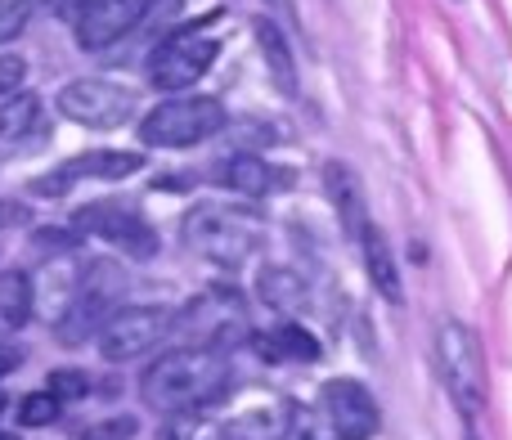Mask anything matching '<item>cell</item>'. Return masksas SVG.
I'll use <instances>...</instances> for the list:
<instances>
[{
    "instance_id": "1f68e13d",
    "label": "cell",
    "mask_w": 512,
    "mask_h": 440,
    "mask_svg": "<svg viewBox=\"0 0 512 440\" xmlns=\"http://www.w3.org/2000/svg\"><path fill=\"white\" fill-rule=\"evenodd\" d=\"M0 440H18V436H0Z\"/></svg>"
},
{
    "instance_id": "f546056e",
    "label": "cell",
    "mask_w": 512,
    "mask_h": 440,
    "mask_svg": "<svg viewBox=\"0 0 512 440\" xmlns=\"http://www.w3.org/2000/svg\"><path fill=\"white\" fill-rule=\"evenodd\" d=\"M5 409H9V400H5V391H0V418H5Z\"/></svg>"
},
{
    "instance_id": "3957f363",
    "label": "cell",
    "mask_w": 512,
    "mask_h": 440,
    "mask_svg": "<svg viewBox=\"0 0 512 440\" xmlns=\"http://www.w3.org/2000/svg\"><path fill=\"white\" fill-rule=\"evenodd\" d=\"M436 373H441L445 391L454 396V405L463 409V418L486 409V351H481L477 333L463 319H441L432 337Z\"/></svg>"
},
{
    "instance_id": "7a4b0ae2",
    "label": "cell",
    "mask_w": 512,
    "mask_h": 440,
    "mask_svg": "<svg viewBox=\"0 0 512 440\" xmlns=\"http://www.w3.org/2000/svg\"><path fill=\"white\" fill-rule=\"evenodd\" d=\"M185 243L194 247L203 261L239 270L252 261L265 243V220L234 203H198L185 212Z\"/></svg>"
},
{
    "instance_id": "44dd1931",
    "label": "cell",
    "mask_w": 512,
    "mask_h": 440,
    "mask_svg": "<svg viewBox=\"0 0 512 440\" xmlns=\"http://www.w3.org/2000/svg\"><path fill=\"white\" fill-rule=\"evenodd\" d=\"M36 117H41V99L27 95V90H14V95L0 99V140L14 144L23 135H32Z\"/></svg>"
},
{
    "instance_id": "9c48e42d",
    "label": "cell",
    "mask_w": 512,
    "mask_h": 440,
    "mask_svg": "<svg viewBox=\"0 0 512 440\" xmlns=\"http://www.w3.org/2000/svg\"><path fill=\"white\" fill-rule=\"evenodd\" d=\"M149 14L153 0H86L77 23H72V36H77L81 50L99 54L108 45H117L122 36H131Z\"/></svg>"
},
{
    "instance_id": "7402d4cb",
    "label": "cell",
    "mask_w": 512,
    "mask_h": 440,
    "mask_svg": "<svg viewBox=\"0 0 512 440\" xmlns=\"http://www.w3.org/2000/svg\"><path fill=\"white\" fill-rule=\"evenodd\" d=\"M162 440H230V427L207 414H171L162 427Z\"/></svg>"
},
{
    "instance_id": "484cf974",
    "label": "cell",
    "mask_w": 512,
    "mask_h": 440,
    "mask_svg": "<svg viewBox=\"0 0 512 440\" xmlns=\"http://www.w3.org/2000/svg\"><path fill=\"white\" fill-rule=\"evenodd\" d=\"M27 81V59H18V54H0V99L14 95V90H23Z\"/></svg>"
},
{
    "instance_id": "4fadbf2b",
    "label": "cell",
    "mask_w": 512,
    "mask_h": 440,
    "mask_svg": "<svg viewBox=\"0 0 512 440\" xmlns=\"http://www.w3.org/2000/svg\"><path fill=\"white\" fill-rule=\"evenodd\" d=\"M225 427H230V440H288L297 427V409L292 400L265 391V396H252Z\"/></svg>"
},
{
    "instance_id": "ac0fdd59",
    "label": "cell",
    "mask_w": 512,
    "mask_h": 440,
    "mask_svg": "<svg viewBox=\"0 0 512 440\" xmlns=\"http://www.w3.org/2000/svg\"><path fill=\"white\" fill-rule=\"evenodd\" d=\"M256 355L270 364H310L319 360V342L301 324H279L274 333L256 337Z\"/></svg>"
},
{
    "instance_id": "9a60e30c",
    "label": "cell",
    "mask_w": 512,
    "mask_h": 440,
    "mask_svg": "<svg viewBox=\"0 0 512 440\" xmlns=\"http://www.w3.org/2000/svg\"><path fill=\"white\" fill-rule=\"evenodd\" d=\"M360 252H364V270H369L373 292H378L382 301H391V306H400V297H405V283H400V265H396V256H391L387 234H382L373 220L364 225V234H360Z\"/></svg>"
},
{
    "instance_id": "ba28073f",
    "label": "cell",
    "mask_w": 512,
    "mask_h": 440,
    "mask_svg": "<svg viewBox=\"0 0 512 440\" xmlns=\"http://www.w3.org/2000/svg\"><path fill=\"white\" fill-rule=\"evenodd\" d=\"M319 418L333 440H369L382 423L373 391L355 378H333L319 387Z\"/></svg>"
},
{
    "instance_id": "603a6c76",
    "label": "cell",
    "mask_w": 512,
    "mask_h": 440,
    "mask_svg": "<svg viewBox=\"0 0 512 440\" xmlns=\"http://www.w3.org/2000/svg\"><path fill=\"white\" fill-rule=\"evenodd\" d=\"M63 400H54L50 391H36V396H23V405H18V423L23 427H50L54 418H59Z\"/></svg>"
},
{
    "instance_id": "8fae6325",
    "label": "cell",
    "mask_w": 512,
    "mask_h": 440,
    "mask_svg": "<svg viewBox=\"0 0 512 440\" xmlns=\"http://www.w3.org/2000/svg\"><path fill=\"white\" fill-rule=\"evenodd\" d=\"M171 328H180V333L194 337L189 346H212V351H221V342H234L248 324H243V306H239L234 292L230 297H225V292H207V297L189 301Z\"/></svg>"
},
{
    "instance_id": "e0dca14e",
    "label": "cell",
    "mask_w": 512,
    "mask_h": 440,
    "mask_svg": "<svg viewBox=\"0 0 512 440\" xmlns=\"http://www.w3.org/2000/svg\"><path fill=\"white\" fill-rule=\"evenodd\" d=\"M256 297L270 310H279V315H297V310L306 306L310 288L292 265H265V270L256 274Z\"/></svg>"
},
{
    "instance_id": "5b68a950",
    "label": "cell",
    "mask_w": 512,
    "mask_h": 440,
    "mask_svg": "<svg viewBox=\"0 0 512 440\" xmlns=\"http://www.w3.org/2000/svg\"><path fill=\"white\" fill-rule=\"evenodd\" d=\"M216 50H221V41L207 32V23L180 27V32H171L167 41L153 50L149 86L153 90H167V95H180V90H189L194 81L207 77V68L216 63Z\"/></svg>"
},
{
    "instance_id": "7c38bea8",
    "label": "cell",
    "mask_w": 512,
    "mask_h": 440,
    "mask_svg": "<svg viewBox=\"0 0 512 440\" xmlns=\"http://www.w3.org/2000/svg\"><path fill=\"white\" fill-rule=\"evenodd\" d=\"M77 229H90V234L108 238V243L126 247L131 256H153V247H158V234L149 229V220L140 212H131V207L122 203H95V207H81L77 212Z\"/></svg>"
},
{
    "instance_id": "277c9868",
    "label": "cell",
    "mask_w": 512,
    "mask_h": 440,
    "mask_svg": "<svg viewBox=\"0 0 512 440\" xmlns=\"http://www.w3.org/2000/svg\"><path fill=\"white\" fill-rule=\"evenodd\" d=\"M230 126L225 104L212 95H171L158 108H149L140 122V140L149 149H194Z\"/></svg>"
},
{
    "instance_id": "30bf717a",
    "label": "cell",
    "mask_w": 512,
    "mask_h": 440,
    "mask_svg": "<svg viewBox=\"0 0 512 440\" xmlns=\"http://www.w3.org/2000/svg\"><path fill=\"white\" fill-rule=\"evenodd\" d=\"M140 167H144V158H135V153L95 149V153H81V158H68L63 167L45 171V176H36L32 185H27V194L63 198L72 185H81V180H126V176H135Z\"/></svg>"
},
{
    "instance_id": "d6986e66",
    "label": "cell",
    "mask_w": 512,
    "mask_h": 440,
    "mask_svg": "<svg viewBox=\"0 0 512 440\" xmlns=\"http://www.w3.org/2000/svg\"><path fill=\"white\" fill-rule=\"evenodd\" d=\"M32 274L27 270H0V328H23L32 319Z\"/></svg>"
},
{
    "instance_id": "ffe728a7",
    "label": "cell",
    "mask_w": 512,
    "mask_h": 440,
    "mask_svg": "<svg viewBox=\"0 0 512 440\" xmlns=\"http://www.w3.org/2000/svg\"><path fill=\"white\" fill-rule=\"evenodd\" d=\"M256 41H261V54H265V63H270L279 90L283 95H297V68H292V50H288V41H283L279 23H274V18H256Z\"/></svg>"
},
{
    "instance_id": "4316f807",
    "label": "cell",
    "mask_w": 512,
    "mask_h": 440,
    "mask_svg": "<svg viewBox=\"0 0 512 440\" xmlns=\"http://www.w3.org/2000/svg\"><path fill=\"white\" fill-rule=\"evenodd\" d=\"M23 360H27V355H23V346H18V342H0V378L18 373V369H23Z\"/></svg>"
},
{
    "instance_id": "52a82bcc",
    "label": "cell",
    "mask_w": 512,
    "mask_h": 440,
    "mask_svg": "<svg viewBox=\"0 0 512 440\" xmlns=\"http://www.w3.org/2000/svg\"><path fill=\"white\" fill-rule=\"evenodd\" d=\"M171 324H176V315H171L167 306H126V310H117V315H108L104 328L95 333L99 355H104L108 364L140 360V355H149L153 346L171 333Z\"/></svg>"
},
{
    "instance_id": "d4e9b609",
    "label": "cell",
    "mask_w": 512,
    "mask_h": 440,
    "mask_svg": "<svg viewBox=\"0 0 512 440\" xmlns=\"http://www.w3.org/2000/svg\"><path fill=\"white\" fill-rule=\"evenodd\" d=\"M50 396L54 400H81L86 396V373L81 369H54L50 373Z\"/></svg>"
},
{
    "instance_id": "8992f818",
    "label": "cell",
    "mask_w": 512,
    "mask_h": 440,
    "mask_svg": "<svg viewBox=\"0 0 512 440\" xmlns=\"http://www.w3.org/2000/svg\"><path fill=\"white\" fill-rule=\"evenodd\" d=\"M54 104H59V113L68 117V122H81V126H90V131H113V126L135 117L140 95L108 77H77L59 90Z\"/></svg>"
},
{
    "instance_id": "2e32d148",
    "label": "cell",
    "mask_w": 512,
    "mask_h": 440,
    "mask_svg": "<svg viewBox=\"0 0 512 440\" xmlns=\"http://www.w3.org/2000/svg\"><path fill=\"white\" fill-rule=\"evenodd\" d=\"M212 180L216 185H225V189H234V194L261 198V194H270V189L279 185V171H274L265 158H256V153H230L225 162H216Z\"/></svg>"
},
{
    "instance_id": "f1b7e54d",
    "label": "cell",
    "mask_w": 512,
    "mask_h": 440,
    "mask_svg": "<svg viewBox=\"0 0 512 440\" xmlns=\"http://www.w3.org/2000/svg\"><path fill=\"white\" fill-rule=\"evenodd\" d=\"M274 5V14H283V18H292V0H270Z\"/></svg>"
},
{
    "instance_id": "6da1fadb",
    "label": "cell",
    "mask_w": 512,
    "mask_h": 440,
    "mask_svg": "<svg viewBox=\"0 0 512 440\" xmlns=\"http://www.w3.org/2000/svg\"><path fill=\"white\" fill-rule=\"evenodd\" d=\"M230 391V360L212 346H176L140 378V400L158 414H203Z\"/></svg>"
},
{
    "instance_id": "83f0119b",
    "label": "cell",
    "mask_w": 512,
    "mask_h": 440,
    "mask_svg": "<svg viewBox=\"0 0 512 440\" xmlns=\"http://www.w3.org/2000/svg\"><path fill=\"white\" fill-rule=\"evenodd\" d=\"M32 212H27L23 203H0V225H27Z\"/></svg>"
},
{
    "instance_id": "5bb4252c",
    "label": "cell",
    "mask_w": 512,
    "mask_h": 440,
    "mask_svg": "<svg viewBox=\"0 0 512 440\" xmlns=\"http://www.w3.org/2000/svg\"><path fill=\"white\" fill-rule=\"evenodd\" d=\"M324 189H328V203L337 207V225H342V234L351 238V243H360L364 225H369V207H364V189H360V180H355V171L342 167V162H328Z\"/></svg>"
},
{
    "instance_id": "4dcf8cb0",
    "label": "cell",
    "mask_w": 512,
    "mask_h": 440,
    "mask_svg": "<svg viewBox=\"0 0 512 440\" xmlns=\"http://www.w3.org/2000/svg\"><path fill=\"white\" fill-rule=\"evenodd\" d=\"M50 5H54V9H63V0H50Z\"/></svg>"
},
{
    "instance_id": "cb8c5ba5",
    "label": "cell",
    "mask_w": 512,
    "mask_h": 440,
    "mask_svg": "<svg viewBox=\"0 0 512 440\" xmlns=\"http://www.w3.org/2000/svg\"><path fill=\"white\" fill-rule=\"evenodd\" d=\"M32 9H36V0H0V45L14 41V36L23 32Z\"/></svg>"
}]
</instances>
